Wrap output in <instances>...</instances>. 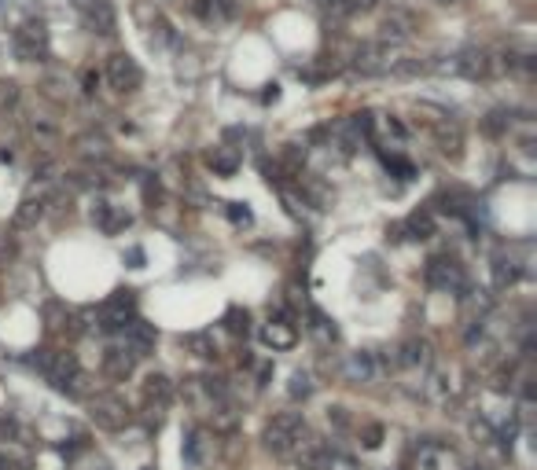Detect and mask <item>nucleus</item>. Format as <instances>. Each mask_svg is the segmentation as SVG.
Wrapping results in <instances>:
<instances>
[{
	"label": "nucleus",
	"instance_id": "1",
	"mask_svg": "<svg viewBox=\"0 0 537 470\" xmlns=\"http://www.w3.org/2000/svg\"><path fill=\"white\" fill-rule=\"evenodd\" d=\"M305 437H310V430H305L302 412H280V415H273V419L265 423V434H262L265 448L273 455H295L305 445Z\"/></svg>",
	"mask_w": 537,
	"mask_h": 470
},
{
	"label": "nucleus",
	"instance_id": "2",
	"mask_svg": "<svg viewBox=\"0 0 537 470\" xmlns=\"http://www.w3.org/2000/svg\"><path fill=\"white\" fill-rule=\"evenodd\" d=\"M33 364L48 382H52L59 394H78V382H81V368H78V357L74 352H56V349H37L33 352Z\"/></svg>",
	"mask_w": 537,
	"mask_h": 470
},
{
	"label": "nucleus",
	"instance_id": "3",
	"mask_svg": "<svg viewBox=\"0 0 537 470\" xmlns=\"http://www.w3.org/2000/svg\"><path fill=\"white\" fill-rule=\"evenodd\" d=\"M11 48L22 63H41L48 59V26L41 19H26L11 37Z\"/></svg>",
	"mask_w": 537,
	"mask_h": 470
},
{
	"label": "nucleus",
	"instance_id": "4",
	"mask_svg": "<svg viewBox=\"0 0 537 470\" xmlns=\"http://www.w3.org/2000/svg\"><path fill=\"white\" fill-rule=\"evenodd\" d=\"M88 415H93V423L99 430H111V434H118V430H125L133 423L129 404H125L122 397H114V394H99V397L88 400Z\"/></svg>",
	"mask_w": 537,
	"mask_h": 470
},
{
	"label": "nucleus",
	"instance_id": "5",
	"mask_svg": "<svg viewBox=\"0 0 537 470\" xmlns=\"http://www.w3.org/2000/svg\"><path fill=\"white\" fill-rule=\"evenodd\" d=\"M424 279L431 291H467V279H464V268H460V261L449 257V254H438L427 261L424 268Z\"/></svg>",
	"mask_w": 537,
	"mask_h": 470
},
{
	"label": "nucleus",
	"instance_id": "6",
	"mask_svg": "<svg viewBox=\"0 0 537 470\" xmlns=\"http://www.w3.org/2000/svg\"><path fill=\"white\" fill-rule=\"evenodd\" d=\"M394 48L383 44V41H372V44H361L353 51V74L361 77H379V74H390L394 70Z\"/></svg>",
	"mask_w": 537,
	"mask_h": 470
},
{
	"label": "nucleus",
	"instance_id": "7",
	"mask_svg": "<svg viewBox=\"0 0 537 470\" xmlns=\"http://www.w3.org/2000/svg\"><path fill=\"white\" fill-rule=\"evenodd\" d=\"M107 85L114 92H136L140 85H144V70H140V63L129 56V51H118V56L107 59Z\"/></svg>",
	"mask_w": 537,
	"mask_h": 470
},
{
	"label": "nucleus",
	"instance_id": "8",
	"mask_svg": "<svg viewBox=\"0 0 537 470\" xmlns=\"http://www.w3.org/2000/svg\"><path fill=\"white\" fill-rule=\"evenodd\" d=\"M133 312H136L133 291H114L104 302V309H99V331H122L133 320Z\"/></svg>",
	"mask_w": 537,
	"mask_h": 470
},
{
	"label": "nucleus",
	"instance_id": "9",
	"mask_svg": "<svg viewBox=\"0 0 537 470\" xmlns=\"http://www.w3.org/2000/svg\"><path fill=\"white\" fill-rule=\"evenodd\" d=\"M74 8L81 11L85 26L99 37H114V30H118V15H114L111 0H74Z\"/></svg>",
	"mask_w": 537,
	"mask_h": 470
},
{
	"label": "nucleus",
	"instance_id": "10",
	"mask_svg": "<svg viewBox=\"0 0 537 470\" xmlns=\"http://www.w3.org/2000/svg\"><path fill=\"white\" fill-rule=\"evenodd\" d=\"M140 397H144V408L155 415V423H159L162 412L170 408V400H173V382H170V375L151 371V375L144 378V386H140Z\"/></svg>",
	"mask_w": 537,
	"mask_h": 470
},
{
	"label": "nucleus",
	"instance_id": "11",
	"mask_svg": "<svg viewBox=\"0 0 537 470\" xmlns=\"http://www.w3.org/2000/svg\"><path fill=\"white\" fill-rule=\"evenodd\" d=\"M442 70H453V74H464L471 81H479V77L493 74V56L486 48H464L460 56H453V63H445Z\"/></svg>",
	"mask_w": 537,
	"mask_h": 470
},
{
	"label": "nucleus",
	"instance_id": "12",
	"mask_svg": "<svg viewBox=\"0 0 537 470\" xmlns=\"http://www.w3.org/2000/svg\"><path fill=\"white\" fill-rule=\"evenodd\" d=\"M184 394H188V400L195 404L199 412H210L214 404L228 400V389H225V382H221V378H188Z\"/></svg>",
	"mask_w": 537,
	"mask_h": 470
},
{
	"label": "nucleus",
	"instance_id": "13",
	"mask_svg": "<svg viewBox=\"0 0 537 470\" xmlns=\"http://www.w3.org/2000/svg\"><path fill=\"white\" fill-rule=\"evenodd\" d=\"M122 338H125V349H129L133 357H147V352L155 349V342H159V331H155V323L133 316V320L122 327Z\"/></svg>",
	"mask_w": 537,
	"mask_h": 470
},
{
	"label": "nucleus",
	"instance_id": "14",
	"mask_svg": "<svg viewBox=\"0 0 537 470\" xmlns=\"http://www.w3.org/2000/svg\"><path fill=\"white\" fill-rule=\"evenodd\" d=\"M93 225L104 232V235H118V232H125L133 225V217L122 210V206H111L107 199H99L96 206H93Z\"/></svg>",
	"mask_w": 537,
	"mask_h": 470
},
{
	"label": "nucleus",
	"instance_id": "15",
	"mask_svg": "<svg viewBox=\"0 0 537 470\" xmlns=\"http://www.w3.org/2000/svg\"><path fill=\"white\" fill-rule=\"evenodd\" d=\"M136 360L140 357H133L125 346H111L107 352H104V375L107 378H114V382H125L133 371H136Z\"/></svg>",
	"mask_w": 537,
	"mask_h": 470
},
{
	"label": "nucleus",
	"instance_id": "16",
	"mask_svg": "<svg viewBox=\"0 0 537 470\" xmlns=\"http://www.w3.org/2000/svg\"><path fill=\"white\" fill-rule=\"evenodd\" d=\"M490 272H493V286L497 291H508V286H515L519 283V276H522V265L511 254H493V261H490Z\"/></svg>",
	"mask_w": 537,
	"mask_h": 470
},
{
	"label": "nucleus",
	"instance_id": "17",
	"mask_svg": "<svg viewBox=\"0 0 537 470\" xmlns=\"http://www.w3.org/2000/svg\"><path fill=\"white\" fill-rule=\"evenodd\" d=\"M258 338H262L268 349H291V346L298 342V331L291 327L287 320H268V323H262Z\"/></svg>",
	"mask_w": 537,
	"mask_h": 470
},
{
	"label": "nucleus",
	"instance_id": "18",
	"mask_svg": "<svg viewBox=\"0 0 537 470\" xmlns=\"http://www.w3.org/2000/svg\"><path fill=\"white\" fill-rule=\"evenodd\" d=\"M408 33H412V15H408V11H390L379 26L383 44H401V41H408Z\"/></svg>",
	"mask_w": 537,
	"mask_h": 470
},
{
	"label": "nucleus",
	"instance_id": "19",
	"mask_svg": "<svg viewBox=\"0 0 537 470\" xmlns=\"http://www.w3.org/2000/svg\"><path fill=\"white\" fill-rule=\"evenodd\" d=\"M398 364L401 368H431V342H424V338H405V342L398 346Z\"/></svg>",
	"mask_w": 537,
	"mask_h": 470
},
{
	"label": "nucleus",
	"instance_id": "20",
	"mask_svg": "<svg viewBox=\"0 0 537 470\" xmlns=\"http://www.w3.org/2000/svg\"><path fill=\"white\" fill-rule=\"evenodd\" d=\"M419 463H424V470H460L456 463V452L445 448V445H424V455H419Z\"/></svg>",
	"mask_w": 537,
	"mask_h": 470
},
{
	"label": "nucleus",
	"instance_id": "21",
	"mask_svg": "<svg viewBox=\"0 0 537 470\" xmlns=\"http://www.w3.org/2000/svg\"><path fill=\"white\" fill-rule=\"evenodd\" d=\"M434 136H438L442 154H449V159H460V151H464V133H460V125H456V122H438Z\"/></svg>",
	"mask_w": 537,
	"mask_h": 470
},
{
	"label": "nucleus",
	"instance_id": "22",
	"mask_svg": "<svg viewBox=\"0 0 537 470\" xmlns=\"http://www.w3.org/2000/svg\"><path fill=\"white\" fill-rule=\"evenodd\" d=\"M302 452V467L305 470H335V452L331 448H324V445H305V448H298Z\"/></svg>",
	"mask_w": 537,
	"mask_h": 470
},
{
	"label": "nucleus",
	"instance_id": "23",
	"mask_svg": "<svg viewBox=\"0 0 537 470\" xmlns=\"http://www.w3.org/2000/svg\"><path fill=\"white\" fill-rule=\"evenodd\" d=\"M210 169H214L217 177H232L236 169H239V151L228 147V143L214 147V151H210Z\"/></svg>",
	"mask_w": 537,
	"mask_h": 470
},
{
	"label": "nucleus",
	"instance_id": "24",
	"mask_svg": "<svg viewBox=\"0 0 537 470\" xmlns=\"http://www.w3.org/2000/svg\"><path fill=\"white\" fill-rule=\"evenodd\" d=\"M401 228H405L408 239H431L434 235V217H431V210H416V213H408L401 220Z\"/></svg>",
	"mask_w": 537,
	"mask_h": 470
},
{
	"label": "nucleus",
	"instance_id": "25",
	"mask_svg": "<svg viewBox=\"0 0 537 470\" xmlns=\"http://www.w3.org/2000/svg\"><path fill=\"white\" fill-rule=\"evenodd\" d=\"M372 375H376L372 352H350V357H346V378H350V382H368Z\"/></svg>",
	"mask_w": 537,
	"mask_h": 470
},
{
	"label": "nucleus",
	"instance_id": "26",
	"mask_svg": "<svg viewBox=\"0 0 537 470\" xmlns=\"http://www.w3.org/2000/svg\"><path fill=\"white\" fill-rule=\"evenodd\" d=\"M41 217H45V199H22L15 217H11V225L15 228H33Z\"/></svg>",
	"mask_w": 537,
	"mask_h": 470
},
{
	"label": "nucleus",
	"instance_id": "27",
	"mask_svg": "<svg viewBox=\"0 0 537 470\" xmlns=\"http://www.w3.org/2000/svg\"><path fill=\"white\" fill-rule=\"evenodd\" d=\"M210 423L214 430H221V434H232L236 423H239V412H236V404L232 400H221V404H214L210 408Z\"/></svg>",
	"mask_w": 537,
	"mask_h": 470
},
{
	"label": "nucleus",
	"instance_id": "28",
	"mask_svg": "<svg viewBox=\"0 0 537 470\" xmlns=\"http://www.w3.org/2000/svg\"><path fill=\"white\" fill-rule=\"evenodd\" d=\"M471 206H475V199H471L467 191H460V188L442 191V210H445V213H453V217H467V213H471Z\"/></svg>",
	"mask_w": 537,
	"mask_h": 470
},
{
	"label": "nucleus",
	"instance_id": "29",
	"mask_svg": "<svg viewBox=\"0 0 537 470\" xmlns=\"http://www.w3.org/2000/svg\"><path fill=\"white\" fill-rule=\"evenodd\" d=\"M449 394H453L449 375H445V371H434V375H427V382H424V397H427V400H434V404H445V400H449Z\"/></svg>",
	"mask_w": 537,
	"mask_h": 470
},
{
	"label": "nucleus",
	"instance_id": "30",
	"mask_svg": "<svg viewBox=\"0 0 537 470\" xmlns=\"http://www.w3.org/2000/svg\"><path fill=\"white\" fill-rule=\"evenodd\" d=\"M287 394H291V400H305L313 394V378L305 375V371H295L291 375V386H287Z\"/></svg>",
	"mask_w": 537,
	"mask_h": 470
},
{
	"label": "nucleus",
	"instance_id": "31",
	"mask_svg": "<svg viewBox=\"0 0 537 470\" xmlns=\"http://www.w3.org/2000/svg\"><path fill=\"white\" fill-rule=\"evenodd\" d=\"M78 147H81L85 159H107V140L104 136H81Z\"/></svg>",
	"mask_w": 537,
	"mask_h": 470
},
{
	"label": "nucleus",
	"instance_id": "32",
	"mask_svg": "<svg viewBox=\"0 0 537 470\" xmlns=\"http://www.w3.org/2000/svg\"><path fill=\"white\" fill-rule=\"evenodd\" d=\"M225 213H228V220H232L236 228H250V225H254V213H250L243 202H228Z\"/></svg>",
	"mask_w": 537,
	"mask_h": 470
},
{
	"label": "nucleus",
	"instance_id": "33",
	"mask_svg": "<svg viewBox=\"0 0 537 470\" xmlns=\"http://www.w3.org/2000/svg\"><path fill=\"white\" fill-rule=\"evenodd\" d=\"M310 331H316V334H321L324 338V342H328V338H331V342H335V327H331V320L324 316V312L321 309H310Z\"/></svg>",
	"mask_w": 537,
	"mask_h": 470
},
{
	"label": "nucleus",
	"instance_id": "34",
	"mask_svg": "<svg viewBox=\"0 0 537 470\" xmlns=\"http://www.w3.org/2000/svg\"><path fill=\"white\" fill-rule=\"evenodd\" d=\"M247 323H250L247 309H228L225 312V327L232 331V334H247Z\"/></svg>",
	"mask_w": 537,
	"mask_h": 470
},
{
	"label": "nucleus",
	"instance_id": "35",
	"mask_svg": "<svg viewBox=\"0 0 537 470\" xmlns=\"http://www.w3.org/2000/svg\"><path fill=\"white\" fill-rule=\"evenodd\" d=\"M383 162H387V169H394L401 180H412L416 177V169H412V162H405V159H398V154H383Z\"/></svg>",
	"mask_w": 537,
	"mask_h": 470
},
{
	"label": "nucleus",
	"instance_id": "36",
	"mask_svg": "<svg viewBox=\"0 0 537 470\" xmlns=\"http://www.w3.org/2000/svg\"><path fill=\"white\" fill-rule=\"evenodd\" d=\"M188 346L195 349L199 357H207V360H210V357H217V346L210 342V334H188Z\"/></svg>",
	"mask_w": 537,
	"mask_h": 470
},
{
	"label": "nucleus",
	"instance_id": "37",
	"mask_svg": "<svg viewBox=\"0 0 537 470\" xmlns=\"http://www.w3.org/2000/svg\"><path fill=\"white\" fill-rule=\"evenodd\" d=\"M19 103V85L15 81H0V111L15 107Z\"/></svg>",
	"mask_w": 537,
	"mask_h": 470
},
{
	"label": "nucleus",
	"instance_id": "38",
	"mask_svg": "<svg viewBox=\"0 0 537 470\" xmlns=\"http://www.w3.org/2000/svg\"><path fill=\"white\" fill-rule=\"evenodd\" d=\"M361 445H364V448H379V445H383V426H379V423H372V426L361 430Z\"/></svg>",
	"mask_w": 537,
	"mask_h": 470
},
{
	"label": "nucleus",
	"instance_id": "39",
	"mask_svg": "<svg viewBox=\"0 0 537 470\" xmlns=\"http://www.w3.org/2000/svg\"><path fill=\"white\" fill-rule=\"evenodd\" d=\"M184 460L188 463H199L202 460V437L199 434H188V441H184Z\"/></svg>",
	"mask_w": 537,
	"mask_h": 470
},
{
	"label": "nucleus",
	"instance_id": "40",
	"mask_svg": "<svg viewBox=\"0 0 537 470\" xmlns=\"http://www.w3.org/2000/svg\"><path fill=\"white\" fill-rule=\"evenodd\" d=\"M280 159H284L291 169H298L302 165V159H305V147H298V143H287L284 147V154H280Z\"/></svg>",
	"mask_w": 537,
	"mask_h": 470
},
{
	"label": "nucleus",
	"instance_id": "41",
	"mask_svg": "<svg viewBox=\"0 0 537 470\" xmlns=\"http://www.w3.org/2000/svg\"><path fill=\"white\" fill-rule=\"evenodd\" d=\"M504 129H508V118L501 111H493L490 118H486V133H490V136H501Z\"/></svg>",
	"mask_w": 537,
	"mask_h": 470
},
{
	"label": "nucleus",
	"instance_id": "42",
	"mask_svg": "<svg viewBox=\"0 0 537 470\" xmlns=\"http://www.w3.org/2000/svg\"><path fill=\"white\" fill-rule=\"evenodd\" d=\"M144 261H147L144 246H129V250H125V265L129 268H144Z\"/></svg>",
	"mask_w": 537,
	"mask_h": 470
},
{
	"label": "nucleus",
	"instance_id": "43",
	"mask_svg": "<svg viewBox=\"0 0 537 470\" xmlns=\"http://www.w3.org/2000/svg\"><path fill=\"white\" fill-rule=\"evenodd\" d=\"M0 470H30V463H26V460H19V455L0 452Z\"/></svg>",
	"mask_w": 537,
	"mask_h": 470
},
{
	"label": "nucleus",
	"instance_id": "44",
	"mask_svg": "<svg viewBox=\"0 0 537 470\" xmlns=\"http://www.w3.org/2000/svg\"><path fill=\"white\" fill-rule=\"evenodd\" d=\"M11 434H15V419H11V415H4V412H0V441H8Z\"/></svg>",
	"mask_w": 537,
	"mask_h": 470
},
{
	"label": "nucleus",
	"instance_id": "45",
	"mask_svg": "<svg viewBox=\"0 0 537 470\" xmlns=\"http://www.w3.org/2000/svg\"><path fill=\"white\" fill-rule=\"evenodd\" d=\"M376 8V0H346V15H353V11H368Z\"/></svg>",
	"mask_w": 537,
	"mask_h": 470
},
{
	"label": "nucleus",
	"instance_id": "46",
	"mask_svg": "<svg viewBox=\"0 0 537 470\" xmlns=\"http://www.w3.org/2000/svg\"><path fill=\"white\" fill-rule=\"evenodd\" d=\"M328 419L335 423V426H346V423H350V419H346V408H331V412H328Z\"/></svg>",
	"mask_w": 537,
	"mask_h": 470
},
{
	"label": "nucleus",
	"instance_id": "47",
	"mask_svg": "<svg viewBox=\"0 0 537 470\" xmlns=\"http://www.w3.org/2000/svg\"><path fill=\"white\" fill-rule=\"evenodd\" d=\"M280 99V85L273 81V85H265V92H262V103H276Z\"/></svg>",
	"mask_w": 537,
	"mask_h": 470
},
{
	"label": "nucleus",
	"instance_id": "48",
	"mask_svg": "<svg viewBox=\"0 0 537 470\" xmlns=\"http://www.w3.org/2000/svg\"><path fill=\"white\" fill-rule=\"evenodd\" d=\"M85 92H96V74H93V70L85 74Z\"/></svg>",
	"mask_w": 537,
	"mask_h": 470
},
{
	"label": "nucleus",
	"instance_id": "49",
	"mask_svg": "<svg viewBox=\"0 0 537 470\" xmlns=\"http://www.w3.org/2000/svg\"><path fill=\"white\" fill-rule=\"evenodd\" d=\"M99 470H111V467H107V463H99Z\"/></svg>",
	"mask_w": 537,
	"mask_h": 470
},
{
	"label": "nucleus",
	"instance_id": "50",
	"mask_svg": "<svg viewBox=\"0 0 537 470\" xmlns=\"http://www.w3.org/2000/svg\"><path fill=\"white\" fill-rule=\"evenodd\" d=\"M442 4H456V0H442Z\"/></svg>",
	"mask_w": 537,
	"mask_h": 470
},
{
	"label": "nucleus",
	"instance_id": "51",
	"mask_svg": "<svg viewBox=\"0 0 537 470\" xmlns=\"http://www.w3.org/2000/svg\"><path fill=\"white\" fill-rule=\"evenodd\" d=\"M394 470H401V467H394Z\"/></svg>",
	"mask_w": 537,
	"mask_h": 470
}]
</instances>
